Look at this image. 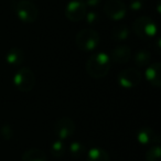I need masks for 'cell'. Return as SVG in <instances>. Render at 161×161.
Masks as SVG:
<instances>
[{"label": "cell", "instance_id": "obj_2", "mask_svg": "<svg viewBox=\"0 0 161 161\" xmlns=\"http://www.w3.org/2000/svg\"><path fill=\"white\" fill-rule=\"evenodd\" d=\"M12 8L17 17L25 23H33L39 18V9L30 0H14Z\"/></svg>", "mask_w": 161, "mask_h": 161}, {"label": "cell", "instance_id": "obj_18", "mask_svg": "<svg viewBox=\"0 0 161 161\" xmlns=\"http://www.w3.org/2000/svg\"><path fill=\"white\" fill-rule=\"evenodd\" d=\"M69 152L74 158H80L85 153V147L80 141H73L69 147Z\"/></svg>", "mask_w": 161, "mask_h": 161}, {"label": "cell", "instance_id": "obj_20", "mask_svg": "<svg viewBox=\"0 0 161 161\" xmlns=\"http://www.w3.org/2000/svg\"><path fill=\"white\" fill-rule=\"evenodd\" d=\"M146 161H161V149L159 145L151 146L146 152Z\"/></svg>", "mask_w": 161, "mask_h": 161}, {"label": "cell", "instance_id": "obj_3", "mask_svg": "<svg viewBox=\"0 0 161 161\" xmlns=\"http://www.w3.org/2000/svg\"><path fill=\"white\" fill-rule=\"evenodd\" d=\"M101 36L99 33L94 29H83L80 30L75 36V43L77 47L83 52H92L98 47Z\"/></svg>", "mask_w": 161, "mask_h": 161}, {"label": "cell", "instance_id": "obj_9", "mask_svg": "<svg viewBox=\"0 0 161 161\" xmlns=\"http://www.w3.org/2000/svg\"><path fill=\"white\" fill-rule=\"evenodd\" d=\"M75 123L69 117H62L55 123L54 126V132L58 140H66L69 137L73 136L75 132Z\"/></svg>", "mask_w": 161, "mask_h": 161}, {"label": "cell", "instance_id": "obj_1", "mask_svg": "<svg viewBox=\"0 0 161 161\" xmlns=\"http://www.w3.org/2000/svg\"><path fill=\"white\" fill-rule=\"evenodd\" d=\"M110 58L105 52H97L91 55L85 64L87 74L93 78H103L110 69Z\"/></svg>", "mask_w": 161, "mask_h": 161}, {"label": "cell", "instance_id": "obj_15", "mask_svg": "<svg viewBox=\"0 0 161 161\" xmlns=\"http://www.w3.org/2000/svg\"><path fill=\"white\" fill-rule=\"evenodd\" d=\"M22 161H47V157L41 149L32 148L22 154Z\"/></svg>", "mask_w": 161, "mask_h": 161}, {"label": "cell", "instance_id": "obj_17", "mask_svg": "<svg viewBox=\"0 0 161 161\" xmlns=\"http://www.w3.org/2000/svg\"><path fill=\"white\" fill-rule=\"evenodd\" d=\"M129 29L126 25H116L113 28L110 36H112L113 40L115 41H124L126 39L129 38Z\"/></svg>", "mask_w": 161, "mask_h": 161}, {"label": "cell", "instance_id": "obj_21", "mask_svg": "<svg viewBox=\"0 0 161 161\" xmlns=\"http://www.w3.org/2000/svg\"><path fill=\"white\" fill-rule=\"evenodd\" d=\"M84 19H85L86 22H87L88 25H96V23H98L99 20H101L99 16L96 14V12H94V11L86 12V16H85V18H84Z\"/></svg>", "mask_w": 161, "mask_h": 161}, {"label": "cell", "instance_id": "obj_10", "mask_svg": "<svg viewBox=\"0 0 161 161\" xmlns=\"http://www.w3.org/2000/svg\"><path fill=\"white\" fill-rule=\"evenodd\" d=\"M137 140L140 145L143 146H154L159 145L160 138L156 130H153L150 127H143L137 132Z\"/></svg>", "mask_w": 161, "mask_h": 161}, {"label": "cell", "instance_id": "obj_7", "mask_svg": "<svg viewBox=\"0 0 161 161\" xmlns=\"http://www.w3.org/2000/svg\"><path fill=\"white\" fill-rule=\"evenodd\" d=\"M104 12L112 20L118 21L125 18L127 14V7L121 0H107L104 6Z\"/></svg>", "mask_w": 161, "mask_h": 161}, {"label": "cell", "instance_id": "obj_8", "mask_svg": "<svg viewBox=\"0 0 161 161\" xmlns=\"http://www.w3.org/2000/svg\"><path fill=\"white\" fill-rule=\"evenodd\" d=\"M87 12L86 5L80 0H73L65 8V17L72 22H78L83 20Z\"/></svg>", "mask_w": 161, "mask_h": 161}, {"label": "cell", "instance_id": "obj_16", "mask_svg": "<svg viewBox=\"0 0 161 161\" xmlns=\"http://www.w3.org/2000/svg\"><path fill=\"white\" fill-rule=\"evenodd\" d=\"M151 61V53L148 50L141 49L135 53L134 62L138 67H146L148 64H150Z\"/></svg>", "mask_w": 161, "mask_h": 161}, {"label": "cell", "instance_id": "obj_6", "mask_svg": "<svg viewBox=\"0 0 161 161\" xmlns=\"http://www.w3.org/2000/svg\"><path fill=\"white\" fill-rule=\"evenodd\" d=\"M141 80V73L138 69H126L119 72L117 76V82L124 88H134L140 83Z\"/></svg>", "mask_w": 161, "mask_h": 161}, {"label": "cell", "instance_id": "obj_13", "mask_svg": "<svg viewBox=\"0 0 161 161\" xmlns=\"http://www.w3.org/2000/svg\"><path fill=\"white\" fill-rule=\"evenodd\" d=\"M6 61L8 64L18 66V65L22 64L25 61V52L19 47H12L6 54Z\"/></svg>", "mask_w": 161, "mask_h": 161}, {"label": "cell", "instance_id": "obj_4", "mask_svg": "<svg viewBox=\"0 0 161 161\" xmlns=\"http://www.w3.org/2000/svg\"><path fill=\"white\" fill-rule=\"evenodd\" d=\"M14 84L18 91L22 93L31 92L36 85L34 73L28 67L20 69L14 76Z\"/></svg>", "mask_w": 161, "mask_h": 161}, {"label": "cell", "instance_id": "obj_14", "mask_svg": "<svg viewBox=\"0 0 161 161\" xmlns=\"http://www.w3.org/2000/svg\"><path fill=\"white\" fill-rule=\"evenodd\" d=\"M87 161H110V157L106 150L103 148L94 147L90 149L86 153Z\"/></svg>", "mask_w": 161, "mask_h": 161}, {"label": "cell", "instance_id": "obj_23", "mask_svg": "<svg viewBox=\"0 0 161 161\" xmlns=\"http://www.w3.org/2000/svg\"><path fill=\"white\" fill-rule=\"evenodd\" d=\"M143 7L142 0H130L129 1V8L131 10H140Z\"/></svg>", "mask_w": 161, "mask_h": 161}, {"label": "cell", "instance_id": "obj_5", "mask_svg": "<svg viewBox=\"0 0 161 161\" xmlns=\"http://www.w3.org/2000/svg\"><path fill=\"white\" fill-rule=\"evenodd\" d=\"M134 31L140 39H151L157 34V25L151 18L147 16L139 17L134 22Z\"/></svg>", "mask_w": 161, "mask_h": 161}, {"label": "cell", "instance_id": "obj_12", "mask_svg": "<svg viewBox=\"0 0 161 161\" xmlns=\"http://www.w3.org/2000/svg\"><path fill=\"white\" fill-rule=\"evenodd\" d=\"M109 58L114 62L119 63V64H124V63H127L130 60V58H131V50H130V47L128 45H117L112 51V55Z\"/></svg>", "mask_w": 161, "mask_h": 161}, {"label": "cell", "instance_id": "obj_19", "mask_svg": "<svg viewBox=\"0 0 161 161\" xmlns=\"http://www.w3.org/2000/svg\"><path fill=\"white\" fill-rule=\"evenodd\" d=\"M50 152L52 153L53 157L56 158H61L62 156H64L65 153V145L62 140H55L52 142L51 147H50Z\"/></svg>", "mask_w": 161, "mask_h": 161}, {"label": "cell", "instance_id": "obj_22", "mask_svg": "<svg viewBox=\"0 0 161 161\" xmlns=\"http://www.w3.org/2000/svg\"><path fill=\"white\" fill-rule=\"evenodd\" d=\"M0 132H1V137H3L6 140H9L14 136V131H12V128L10 126H3V127H1Z\"/></svg>", "mask_w": 161, "mask_h": 161}, {"label": "cell", "instance_id": "obj_24", "mask_svg": "<svg viewBox=\"0 0 161 161\" xmlns=\"http://www.w3.org/2000/svg\"><path fill=\"white\" fill-rule=\"evenodd\" d=\"M102 0H84L83 3L86 5V7H96L101 3Z\"/></svg>", "mask_w": 161, "mask_h": 161}, {"label": "cell", "instance_id": "obj_11", "mask_svg": "<svg viewBox=\"0 0 161 161\" xmlns=\"http://www.w3.org/2000/svg\"><path fill=\"white\" fill-rule=\"evenodd\" d=\"M145 77L148 83L153 87L159 88L161 86V64L160 62H153L146 69Z\"/></svg>", "mask_w": 161, "mask_h": 161}]
</instances>
